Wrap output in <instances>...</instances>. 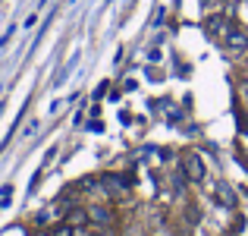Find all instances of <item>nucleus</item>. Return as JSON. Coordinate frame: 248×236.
Masks as SVG:
<instances>
[{"mask_svg": "<svg viewBox=\"0 0 248 236\" xmlns=\"http://www.w3.org/2000/svg\"><path fill=\"white\" fill-rule=\"evenodd\" d=\"M182 170L192 183H201L204 180V161H201L195 152H182Z\"/></svg>", "mask_w": 248, "mask_h": 236, "instance_id": "nucleus-1", "label": "nucleus"}, {"mask_svg": "<svg viewBox=\"0 0 248 236\" xmlns=\"http://www.w3.org/2000/svg\"><path fill=\"white\" fill-rule=\"evenodd\" d=\"M232 25H236V22H230V19H226L223 13H214V16H207V19H204L207 35H211V38H220V41L226 38V32H230Z\"/></svg>", "mask_w": 248, "mask_h": 236, "instance_id": "nucleus-2", "label": "nucleus"}, {"mask_svg": "<svg viewBox=\"0 0 248 236\" xmlns=\"http://www.w3.org/2000/svg\"><path fill=\"white\" fill-rule=\"evenodd\" d=\"M223 48L230 51V54H245L248 51V35L239 25H232L230 32H226V38H223Z\"/></svg>", "mask_w": 248, "mask_h": 236, "instance_id": "nucleus-3", "label": "nucleus"}, {"mask_svg": "<svg viewBox=\"0 0 248 236\" xmlns=\"http://www.w3.org/2000/svg\"><path fill=\"white\" fill-rule=\"evenodd\" d=\"M88 220H91V218H88V211H85V208H76V211L66 214V224H69V227H85Z\"/></svg>", "mask_w": 248, "mask_h": 236, "instance_id": "nucleus-4", "label": "nucleus"}, {"mask_svg": "<svg viewBox=\"0 0 248 236\" xmlns=\"http://www.w3.org/2000/svg\"><path fill=\"white\" fill-rule=\"evenodd\" d=\"M217 192H220V202H223V205H236V195H232V189H226V183H220L217 186Z\"/></svg>", "mask_w": 248, "mask_h": 236, "instance_id": "nucleus-5", "label": "nucleus"}, {"mask_svg": "<svg viewBox=\"0 0 248 236\" xmlns=\"http://www.w3.org/2000/svg\"><path fill=\"white\" fill-rule=\"evenodd\" d=\"M54 236H73V227H69V224L57 227V230H54Z\"/></svg>", "mask_w": 248, "mask_h": 236, "instance_id": "nucleus-6", "label": "nucleus"}, {"mask_svg": "<svg viewBox=\"0 0 248 236\" xmlns=\"http://www.w3.org/2000/svg\"><path fill=\"white\" fill-rule=\"evenodd\" d=\"M223 3H232V0H223Z\"/></svg>", "mask_w": 248, "mask_h": 236, "instance_id": "nucleus-7", "label": "nucleus"}]
</instances>
